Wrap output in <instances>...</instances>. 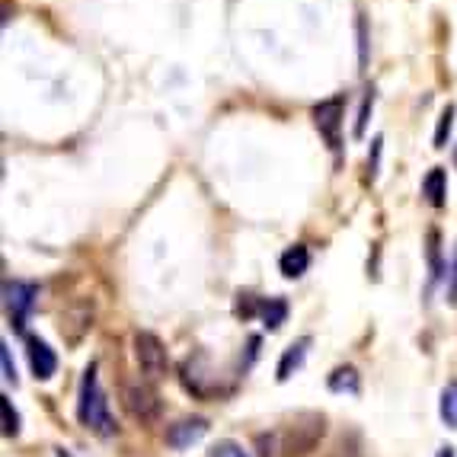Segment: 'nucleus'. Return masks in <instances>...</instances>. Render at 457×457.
Here are the masks:
<instances>
[{"label": "nucleus", "mask_w": 457, "mask_h": 457, "mask_svg": "<svg viewBox=\"0 0 457 457\" xmlns=\"http://www.w3.org/2000/svg\"><path fill=\"white\" fill-rule=\"evenodd\" d=\"M329 387H333V390H349V394H359V374L352 371V368H339V371H333V378H329Z\"/></svg>", "instance_id": "nucleus-13"}, {"label": "nucleus", "mask_w": 457, "mask_h": 457, "mask_svg": "<svg viewBox=\"0 0 457 457\" xmlns=\"http://www.w3.org/2000/svg\"><path fill=\"white\" fill-rule=\"evenodd\" d=\"M307 345H311V339H297L295 345H291L288 352L282 355V361H278V381H288L291 378V371H295L301 361H304V355H307Z\"/></svg>", "instance_id": "nucleus-10"}, {"label": "nucleus", "mask_w": 457, "mask_h": 457, "mask_svg": "<svg viewBox=\"0 0 457 457\" xmlns=\"http://www.w3.org/2000/svg\"><path fill=\"white\" fill-rule=\"evenodd\" d=\"M454 163H457V151H454Z\"/></svg>", "instance_id": "nucleus-20"}, {"label": "nucleus", "mask_w": 457, "mask_h": 457, "mask_svg": "<svg viewBox=\"0 0 457 457\" xmlns=\"http://www.w3.org/2000/svg\"><path fill=\"white\" fill-rule=\"evenodd\" d=\"M343 96L336 99H327V103H320V106L313 109V125L320 129V135L327 137L329 147H339V129H343Z\"/></svg>", "instance_id": "nucleus-5"}, {"label": "nucleus", "mask_w": 457, "mask_h": 457, "mask_svg": "<svg viewBox=\"0 0 457 457\" xmlns=\"http://www.w3.org/2000/svg\"><path fill=\"white\" fill-rule=\"evenodd\" d=\"M0 410H4V435H7V438L20 435V416H16L10 396H0Z\"/></svg>", "instance_id": "nucleus-14"}, {"label": "nucleus", "mask_w": 457, "mask_h": 457, "mask_svg": "<svg viewBox=\"0 0 457 457\" xmlns=\"http://www.w3.org/2000/svg\"><path fill=\"white\" fill-rule=\"evenodd\" d=\"M38 288L32 282H7L4 285V304H7V317L16 329H23L26 317L36 307Z\"/></svg>", "instance_id": "nucleus-4"}, {"label": "nucleus", "mask_w": 457, "mask_h": 457, "mask_svg": "<svg viewBox=\"0 0 457 457\" xmlns=\"http://www.w3.org/2000/svg\"><path fill=\"white\" fill-rule=\"evenodd\" d=\"M454 112H457L454 106H448L442 112V122H438V131H435V147H438V151L445 147V141H448L451 129H454Z\"/></svg>", "instance_id": "nucleus-15"}, {"label": "nucleus", "mask_w": 457, "mask_h": 457, "mask_svg": "<svg viewBox=\"0 0 457 457\" xmlns=\"http://www.w3.org/2000/svg\"><path fill=\"white\" fill-rule=\"evenodd\" d=\"M77 420H80V426L103 435V438L115 435V420L109 416V403H106L103 387H99L96 365L87 368L84 381H80V394H77Z\"/></svg>", "instance_id": "nucleus-1"}, {"label": "nucleus", "mask_w": 457, "mask_h": 457, "mask_svg": "<svg viewBox=\"0 0 457 457\" xmlns=\"http://www.w3.org/2000/svg\"><path fill=\"white\" fill-rule=\"evenodd\" d=\"M442 420L448 422L451 428H457V381H451L448 387L442 390Z\"/></svg>", "instance_id": "nucleus-12"}, {"label": "nucleus", "mask_w": 457, "mask_h": 457, "mask_svg": "<svg viewBox=\"0 0 457 457\" xmlns=\"http://www.w3.org/2000/svg\"><path fill=\"white\" fill-rule=\"evenodd\" d=\"M0 361H4V378H7L10 384H16V368H13V359H10L7 345H0Z\"/></svg>", "instance_id": "nucleus-16"}, {"label": "nucleus", "mask_w": 457, "mask_h": 457, "mask_svg": "<svg viewBox=\"0 0 457 457\" xmlns=\"http://www.w3.org/2000/svg\"><path fill=\"white\" fill-rule=\"evenodd\" d=\"M438 457H454V448H438Z\"/></svg>", "instance_id": "nucleus-19"}, {"label": "nucleus", "mask_w": 457, "mask_h": 457, "mask_svg": "<svg viewBox=\"0 0 457 457\" xmlns=\"http://www.w3.org/2000/svg\"><path fill=\"white\" fill-rule=\"evenodd\" d=\"M205 432H208L205 420H183V422H176V426L167 428V445L176 451L192 448L198 438H205Z\"/></svg>", "instance_id": "nucleus-7"}, {"label": "nucleus", "mask_w": 457, "mask_h": 457, "mask_svg": "<svg viewBox=\"0 0 457 457\" xmlns=\"http://www.w3.org/2000/svg\"><path fill=\"white\" fill-rule=\"evenodd\" d=\"M26 355H29V368L38 381H48V378L58 371V359H54L52 345L42 343L38 336H29V339H26Z\"/></svg>", "instance_id": "nucleus-6"}, {"label": "nucleus", "mask_w": 457, "mask_h": 457, "mask_svg": "<svg viewBox=\"0 0 457 457\" xmlns=\"http://www.w3.org/2000/svg\"><path fill=\"white\" fill-rule=\"evenodd\" d=\"M122 406L129 410V416H135V420H141V422L157 420V412H161L157 390L147 381H141V378H137V381L129 378V381L122 384Z\"/></svg>", "instance_id": "nucleus-2"}, {"label": "nucleus", "mask_w": 457, "mask_h": 457, "mask_svg": "<svg viewBox=\"0 0 457 457\" xmlns=\"http://www.w3.org/2000/svg\"><path fill=\"white\" fill-rule=\"evenodd\" d=\"M307 266H311V253H307V246H301V244L288 246V250L282 253V260H278V269H282L285 278H297V275H304Z\"/></svg>", "instance_id": "nucleus-8"}, {"label": "nucleus", "mask_w": 457, "mask_h": 457, "mask_svg": "<svg viewBox=\"0 0 457 457\" xmlns=\"http://www.w3.org/2000/svg\"><path fill=\"white\" fill-rule=\"evenodd\" d=\"M135 359L147 381H157V378L167 374V349H163L161 339L154 333H147V329L135 333Z\"/></svg>", "instance_id": "nucleus-3"}, {"label": "nucleus", "mask_w": 457, "mask_h": 457, "mask_svg": "<svg viewBox=\"0 0 457 457\" xmlns=\"http://www.w3.org/2000/svg\"><path fill=\"white\" fill-rule=\"evenodd\" d=\"M260 313H262V323H266L269 329H278L285 323V317H288V304H285L282 297H269V301L260 304Z\"/></svg>", "instance_id": "nucleus-11"}, {"label": "nucleus", "mask_w": 457, "mask_h": 457, "mask_svg": "<svg viewBox=\"0 0 457 457\" xmlns=\"http://www.w3.org/2000/svg\"><path fill=\"white\" fill-rule=\"evenodd\" d=\"M208 457H246V454H244V451H240V448H237L234 442H221V445H218V448H214Z\"/></svg>", "instance_id": "nucleus-17"}, {"label": "nucleus", "mask_w": 457, "mask_h": 457, "mask_svg": "<svg viewBox=\"0 0 457 457\" xmlns=\"http://www.w3.org/2000/svg\"><path fill=\"white\" fill-rule=\"evenodd\" d=\"M448 301L457 307V253H454V262H451V275H448Z\"/></svg>", "instance_id": "nucleus-18"}, {"label": "nucleus", "mask_w": 457, "mask_h": 457, "mask_svg": "<svg viewBox=\"0 0 457 457\" xmlns=\"http://www.w3.org/2000/svg\"><path fill=\"white\" fill-rule=\"evenodd\" d=\"M422 195L428 198V205H435V208L445 205V195H448V176H445L442 167L428 170V176L422 179Z\"/></svg>", "instance_id": "nucleus-9"}]
</instances>
